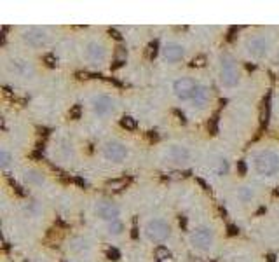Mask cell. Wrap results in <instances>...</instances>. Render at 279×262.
Here are the masks:
<instances>
[{"label": "cell", "mask_w": 279, "mask_h": 262, "mask_svg": "<svg viewBox=\"0 0 279 262\" xmlns=\"http://www.w3.org/2000/svg\"><path fill=\"white\" fill-rule=\"evenodd\" d=\"M116 58H117V65H122L124 61H126V49L117 48V51H116Z\"/></svg>", "instance_id": "23"}, {"label": "cell", "mask_w": 279, "mask_h": 262, "mask_svg": "<svg viewBox=\"0 0 279 262\" xmlns=\"http://www.w3.org/2000/svg\"><path fill=\"white\" fill-rule=\"evenodd\" d=\"M164 154H166L167 159H171L173 163H185V161H188V151L185 147H182V145H169Z\"/></svg>", "instance_id": "13"}, {"label": "cell", "mask_w": 279, "mask_h": 262, "mask_svg": "<svg viewBox=\"0 0 279 262\" xmlns=\"http://www.w3.org/2000/svg\"><path fill=\"white\" fill-rule=\"evenodd\" d=\"M225 171H227V163H225V161H222V164H220V175L225 173Z\"/></svg>", "instance_id": "28"}, {"label": "cell", "mask_w": 279, "mask_h": 262, "mask_svg": "<svg viewBox=\"0 0 279 262\" xmlns=\"http://www.w3.org/2000/svg\"><path fill=\"white\" fill-rule=\"evenodd\" d=\"M208 100H209V89L204 86H199L197 91H195L194 98H192V102H194L197 107H204V105L208 104Z\"/></svg>", "instance_id": "14"}, {"label": "cell", "mask_w": 279, "mask_h": 262, "mask_svg": "<svg viewBox=\"0 0 279 262\" xmlns=\"http://www.w3.org/2000/svg\"><path fill=\"white\" fill-rule=\"evenodd\" d=\"M220 80L225 87H234L239 82V70L232 58H223L222 70H220Z\"/></svg>", "instance_id": "2"}, {"label": "cell", "mask_w": 279, "mask_h": 262, "mask_svg": "<svg viewBox=\"0 0 279 262\" xmlns=\"http://www.w3.org/2000/svg\"><path fill=\"white\" fill-rule=\"evenodd\" d=\"M185 54V49L176 42H169L166 44V48H164V58H166L169 63H176L184 58Z\"/></svg>", "instance_id": "12"}, {"label": "cell", "mask_w": 279, "mask_h": 262, "mask_svg": "<svg viewBox=\"0 0 279 262\" xmlns=\"http://www.w3.org/2000/svg\"><path fill=\"white\" fill-rule=\"evenodd\" d=\"M103 154H105V157H107L108 161H116V163H119V161H122V159L128 156V149L124 147L122 143L110 142V143H107V145H105Z\"/></svg>", "instance_id": "8"}, {"label": "cell", "mask_w": 279, "mask_h": 262, "mask_svg": "<svg viewBox=\"0 0 279 262\" xmlns=\"http://www.w3.org/2000/svg\"><path fill=\"white\" fill-rule=\"evenodd\" d=\"M192 245L199 250H209L213 246V231L208 227H199L192 233Z\"/></svg>", "instance_id": "5"}, {"label": "cell", "mask_w": 279, "mask_h": 262, "mask_svg": "<svg viewBox=\"0 0 279 262\" xmlns=\"http://www.w3.org/2000/svg\"><path fill=\"white\" fill-rule=\"evenodd\" d=\"M86 56H88V60L93 61V63H101L105 60V56H107V49H105L103 44L91 42L86 48Z\"/></svg>", "instance_id": "10"}, {"label": "cell", "mask_w": 279, "mask_h": 262, "mask_svg": "<svg viewBox=\"0 0 279 262\" xmlns=\"http://www.w3.org/2000/svg\"><path fill=\"white\" fill-rule=\"evenodd\" d=\"M110 33H112L114 37H116L117 40H120V35H119V32H117V30H110Z\"/></svg>", "instance_id": "30"}, {"label": "cell", "mask_w": 279, "mask_h": 262, "mask_svg": "<svg viewBox=\"0 0 279 262\" xmlns=\"http://www.w3.org/2000/svg\"><path fill=\"white\" fill-rule=\"evenodd\" d=\"M70 115H73V117H77V115H79V107H75V108H73V110L70 112Z\"/></svg>", "instance_id": "31"}, {"label": "cell", "mask_w": 279, "mask_h": 262, "mask_svg": "<svg viewBox=\"0 0 279 262\" xmlns=\"http://www.w3.org/2000/svg\"><path fill=\"white\" fill-rule=\"evenodd\" d=\"M237 196H239V199H243V201H251V199H253V191H251L250 187H243V189L237 192Z\"/></svg>", "instance_id": "20"}, {"label": "cell", "mask_w": 279, "mask_h": 262, "mask_svg": "<svg viewBox=\"0 0 279 262\" xmlns=\"http://www.w3.org/2000/svg\"><path fill=\"white\" fill-rule=\"evenodd\" d=\"M204 65H206V58L204 56H197V58L192 60V67H204Z\"/></svg>", "instance_id": "25"}, {"label": "cell", "mask_w": 279, "mask_h": 262, "mask_svg": "<svg viewBox=\"0 0 279 262\" xmlns=\"http://www.w3.org/2000/svg\"><path fill=\"white\" fill-rule=\"evenodd\" d=\"M156 255H157V259L159 261H163V262H171V252L167 250V248H164V246H159L156 250Z\"/></svg>", "instance_id": "17"}, {"label": "cell", "mask_w": 279, "mask_h": 262, "mask_svg": "<svg viewBox=\"0 0 279 262\" xmlns=\"http://www.w3.org/2000/svg\"><path fill=\"white\" fill-rule=\"evenodd\" d=\"M96 215L103 220H108V222H114L119 217V208L114 205L112 201H100L96 205Z\"/></svg>", "instance_id": "7"}, {"label": "cell", "mask_w": 279, "mask_h": 262, "mask_svg": "<svg viewBox=\"0 0 279 262\" xmlns=\"http://www.w3.org/2000/svg\"><path fill=\"white\" fill-rule=\"evenodd\" d=\"M107 257L110 259V261H119L120 255H119V252H117L116 248H108V250H107Z\"/></svg>", "instance_id": "24"}, {"label": "cell", "mask_w": 279, "mask_h": 262, "mask_svg": "<svg viewBox=\"0 0 279 262\" xmlns=\"http://www.w3.org/2000/svg\"><path fill=\"white\" fill-rule=\"evenodd\" d=\"M276 194H278V196H279V187H278V191H276Z\"/></svg>", "instance_id": "33"}, {"label": "cell", "mask_w": 279, "mask_h": 262, "mask_svg": "<svg viewBox=\"0 0 279 262\" xmlns=\"http://www.w3.org/2000/svg\"><path fill=\"white\" fill-rule=\"evenodd\" d=\"M237 166H239V171H241V173H244V171H246V166H244L243 161H239V164H237Z\"/></svg>", "instance_id": "29"}, {"label": "cell", "mask_w": 279, "mask_h": 262, "mask_svg": "<svg viewBox=\"0 0 279 262\" xmlns=\"http://www.w3.org/2000/svg\"><path fill=\"white\" fill-rule=\"evenodd\" d=\"M269 51V42L263 37H255V39L248 40V52L255 58H262Z\"/></svg>", "instance_id": "9"}, {"label": "cell", "mask_w": 279, "mask_h": 262, "mask_svg": "<svg viewBox=\"0 0 279 262\" xmlns=\"http://www.w3.org/2000/svg\"><path fill=\"white\" fill-rule=\"evenodd\" d=\"M9 161H11V156H9V152L4 149V151L0 152V164H2V168H7Z\"/></svg>", "instance_id": "22"}, {"label": "cell", "mask_w": 279, "mask_h": 262, "mask_svg": "<svg viewBox=\"0 0 279 262\" xmlns=\"http://www.w3.org/2000/svg\"><path fill=\"white\" fill-rule=\"evenodd\" d=\"M145 235L150 241H166L171 235V227L167 226L164 220H150L145 227Z\"/></svg>", "instance_id": "3"}, {"label": "cell", "mask_w": 279, "mask_h": 262, "mask_svg": "<svg viewBox=\"0 0 279 262\" xmlns=\"http://www.w3.org/2000/svg\"><path fill=\"white\" fill-rule=\"evenodd\" d=\"M26 180L30 183H35V185H40V183L44 182V177L40 173H37V171H30V173H26Z\"/></svg>", "instance_id": "18"}, {"label": "cell", "mask_w": 279, "mask_h": 262, "mask_svg": "<svg viewBox=\"0 0 279 262\" xmlns=\"http://www.w3.org/2000/svg\"><path fill=\"white\" fill-rule=\"evenodd\" d=\"M23 40L32 48H42L49 40V35L40 28H28L23 32Z\"/></svg>", "instance_id": "6"}, {"label": "cell", "mask_w": 279, "mask_h": 262, "mask_svg": "<svg viewBox=\"0 0 279 262\" xmlns=\"http://www.w3.org/2000/svg\"><path fill=\"white\" fill-rule=\"evenodd\" d=\"M46 61H47L49 67H54V65H56V58H54V56H51V54L46 56Z\"/></svg>", "instance_id": "27"}, {"label": "cell", "mask_w": 279, "mask_h": 262, "mask_svg": "<svg viewBox=\"0 0 279 262\" xmlns=\"http://www.w3.org/2000/svg\"><path fill=\"white\" fill-rule=\"evenodd\" d=\"M93 110H94V114L101 115V117H105V115H108L110 112H114V102H112L108 96H96L94 102H93Z\"/></svg>", "instance_id": "11"}, {"label": "cell", "mask_w": 279, "mask_h": 262, "mask_svg": "<svg viewBox=\"0 0 279 262\" xmlns=\"http://www.w3.org/2000/svg\"><path fill=\"white\" fill-rule=\"evenodd\" d=\"M124 231V226H122V222H119V220H114V222H110L108 224V233L110 235H120Z\"/></svg>", "instance_id": "19"}, {"label": "cell", "mask_w": 279, "mask_h": 262, "mask_svg": "<svg viewBox=\"0 0 279 262\" xmlns=\"http://www.w3.org/2000/svg\"><path fill=\"white\" fill-rule=\"evenodd\" d=\"M12 68L18 72V74H21V76H28V74H32V68H30V65L24 63V61H12Z\"/></svg>", "instance_id": "15"}, {"label": "cell", "mask_w": 279, "mask_h": 262, "mask_svg": "<svg viewBox=\"0 0 279 262\" xmlns=\"http://www.w3.org/2000/svg\"><path fill=\"white\" fill-rule=\"evenodd\" d=\"M197 84H195V80L188 79V77H182V79L175 80V84H173V91H175V95L178 96L180 100H192L195 95V91H197Z\"/></svg>", "instance_id": "4"}, {"label": "cell", "mask_w": 279, "mask_h": 262, "mask_svg": "<svg viewBox=\"0 0 279 262\" xmlns=\"http://www.w3.org/2000/svg\"><path fill=\"white\" fill-rule=\"evenodd\" d=\"M255 170L263 177H272L279 170V156L272 151H263L256 156Z\"/></svg>", "instance_id": "1"}, {"label": "cell", "mask_w": 279, "mask_h": 262, "mask_svg": "<svg viewBox=\"0 0 279 262\" xmlns=\"http://www.w3.org/2000/svg\"><path fill=\"white\" fill-rule=\"evenodd\" d=\"M267 117H269V105H263L262 114H260V121H262V124L267 123Z\"/></svg>", "instance_id": "26"}, {"label": "cell", "mask_w": 279, "mask_h": 262, "mask_svg": "<svg viewBox=\"0 0 279 262\" xmlns=\"http://www.w3.org/2000/svg\"><path fill=\"white\" fill-rule=\"evenodd\" d=\"M120 124H122V128H126V130H135L136 128V121L133 119V117H122Z\"/></svg>", "instance_id": "21"}, {"label": "cell", "mask_w": 279, "mask_h": 262, "mask_svg": "<svg viewBox=\"0 0 279 262\" xmlns=\"http://www.w3.org/2000/svg\"><path fill=\"white\" fill-rule=\"evenodd\" d=\"M237 231H235V227L234 226H229V235H235Z\"/></svg>", "instance_id": "32"}, {"label": "cell", "mask_w": 279, "mask_h": 262, "mask_svg": "<svg viewBox=\"0 0 279 262\" xmlns=\"http://www.w3.org/2000/svg\"><path fill=\"white\" fill-rule=\"evenodd\" d=\"M126 185H128V179H119V180H110V182H107V187L110 191H120V189H124Z\"/></svg>", "instance_id": "16"}]
</instances>
